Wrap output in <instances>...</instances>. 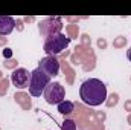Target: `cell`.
I'll use <instances>...</instances> for the list:
<instances>
[{"label":"cell","mask_w":131,"mask_h":130,"mask_svg":"<svg viewBox=\"0 0 131 130\" xmlns=\"http://www.w3.org/2000/svg\"><path fill=\"white\" fill-rule=\"evenodd\" d=\"M50 83V77L46 75L40 67L34 69L31 72V81H29V94L32 97H41L47 87V84Z\"/></svg>","instance_id":"2"},{"label":"cell","mask_w":131,"mask_h":130,"mask_svg":"<svg viewBox=\"0 0 131 130\" xmlns=\"http://www.w3.org/2000/svg\"><path fill=\"white\" fill-rule=\"evenodd\" d=\"M61 130H76V124L72 119H66L64 123L61 124Z\"/></svg>","instance_id":"10"},{"label":"cell","mask_w":131,"mask_h":130,"mask_svg":"<svg viewBox=\"0 0 131 130\" xmlns=\"http://www.w3.org/2000/svg\"><path fill=\"white\" fill-rule=\"evenodd\" d=\"M40 32L41 35H44L46 38L47 37H52L55 34H61L63 29V20L60 17H47L44 18L43 22H40Z\"/></svg>","instance_id":"5"},{"label":"cell","mask_w":131,"mask_h":130,"mask_svg":"<svg viewBox=\"0 0 131 130\" xmlns=\"http://www.w3.org/2000/svg\"><path fill=\"white\" fill-rule=\"evenodd\" d=\"M38 67H40L46 75H49L50 78H52V77H57V75L60 73V61H58L55 57H50V55L41 58V60L38 61Z\"/></svg>","instance_id":"7"},{"label":"cell","mask_w":131,"mask_h":130,"mask_svg":"<svg viewBox=\"0 0 131 130\" xmlns=\"http://www.w3.org/2000/svg\"><path fill=\"white\" fill-rule=\"evenodd\" d=\"M15 28V20L11 15H0V35H9Z\"/></svg>","instance_id":"8"},{"label":"cell","mask_w":131,"mask_h":130,"mask_svg":"<svg viewBox=\"0 0 131 130\" xmlns=\"http://www.w3.org/2000/svg\"><path fill=\"white\" fill-rule=\"evenodd\" d=\"M29 81H31V72L25 67H17L12 73H11V83L15 89H26L29 87Z\"/></svg>","instance_id":"6"},{"label":"cell","mask_w":131,"mask_h":130,"mask_svg":"<svg viewBox=\"0 0 131 130\" xmlns=\"http://www.w3.org/2000/svg\"><path fill=\"white\" fill-rule=\"evenodd\" d=\"M127 57H128V60L131 61V49H128V51H127Z\"/></svg>","instance_id":"12"},{"label":"cell","mask_w":131,"mask_h":130,"mask_svg":"<svg viewBox=\"0 0 131 130\" xmlns=\"http://www.w3.org/2000/svg\"><path fill=\"white\" fill-rule=\"evenodd\" d=\"M73 109H75V104L72 103V101H69V99H64L63 103H60L58 104V112L61 113V115H70L72 112H73Z\"/></svg>","instance_id":"9"},{"label":"cell","mask_w":131,"mask_h":130,"mask_svg":"<svg viewBox=\"0 0 131 130\" xmlns=\"http://www.w3.org/2000/svg\"><path fill=\"white\" fill-rule=\"evenodd\" d=\"M70 43V38L66 37L64 34H55L52 37H47L44 40V44H43V51L50 55V57H55L58 54H61L66 48L69 46Z\"/></svg>","instance_id":"3"},{"label":"cell","mask_w":131,"mask_h":130,"mask_svg":"<svg viewBox=\"0 0 131 130\" xmlns=\"http://www.w3.org/2000/svg\"><path fill=\"white\" fill-rule=\"evenodd\" d=\"M43 95H44V99H46L47 104L58 106L60 103H63L66 99V90H64V87L61 86V83L50 81L47 84V87H46V90H44Z\"/></svg>","instance_id":"4"},{"label":"cell","mask_w":131,"mask_h":130,"mask_svg":"<svg viewBox=\"0 0 131 130\" xmlns=\"http://www.w3.org/2000/svg\"><path fill=\"white\" fill-rule=\"evenodd\" d=\"M3 55H5V57H8V58H9V57H11V55H12V51H11V49H6V51H3Z\"/></svg>","instance_id":"11"},{"label":"cell","mask_w":131,"mask_h":130,"mask_svg":"<svg viewBox=\"0 0 131 130\" xmlns=\"http://www.w3.org/2000/svg\"><path fill=\"white\" fill-rule=\"evenodd\" d=\"M79 97L87 106L98 107L107 99V86L98 78H89L82 81L79 87Z\"/></svg>","instance_id":"1"}]
</instances>
